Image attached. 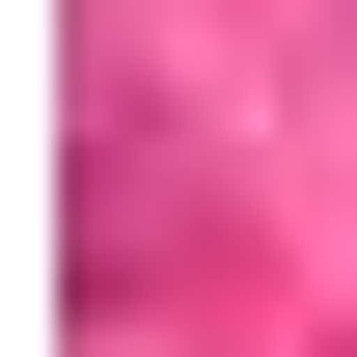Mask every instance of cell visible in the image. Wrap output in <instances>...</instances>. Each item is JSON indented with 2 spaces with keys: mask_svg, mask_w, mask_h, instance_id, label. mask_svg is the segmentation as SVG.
I'll list each match as a JSON object with an SVG mask.
<instances>
[{
  "mask_svg": "<svg viewBox=\"0 0 357 357\" xmlns=\"http://www.w3.org/2000/svg\"><path fill=\"white\" fill-rule=\"evenodd\" d=\"M165 248H192V137H165V83L83 28V303H165Z\"/></svg>",
  "mask_w": 357,
  "mask_h": 357,
  "instance_id": "cell-1",
  "label": "cell"
}]
</instances>
